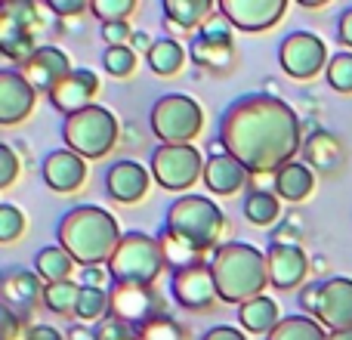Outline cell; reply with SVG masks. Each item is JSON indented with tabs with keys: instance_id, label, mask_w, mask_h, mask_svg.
Masks as SVG:
<instances>
[{
	"instance_id": "1",
	"label": "cell",
	"mask_w": 352,
	"mask_h": 340,
	"mask_svg": "<svg viewBox=\"0 0 352 340\" xmlns=\"http://www.w3.org/2000/svg\"><path fill=\"white\" fill-rule=\"evenodd\" d=\"M219 140L250 173H278L303 149V121L285 99L250 93L223 111Z\"/></svg>"
},
{
	"instance_id": "2",
	"label": "cell",
	"mask_w": 352,
	"mask_h": 340,
	"mask_svg": "<svg viewBox=\"0 0 352 340\" xmlns=\"http://www.w3.org/2000/svg\"><path fill=\"white\" fill-rule=\"evenodd\" d=\"M59 244L74 257L80 266H102L115 257L121 244V226L105 207L96 204H78L59 220L56 229Z\"/></svg>"
},
{
	"instance_id": "3",
	"label": "cell",
	"mask_w": 352,
	"mask_h": 340,
	"mask_svg": "<svg viewBox=\"0 0 352 340\" xmlns=\"http://www.w3.org/2000/svg\"><path fill=\"white\" fill-rule=\"evenodd\" d=\"M210 273L217 281V291L223 304H248L254 297H263V288L269 285L266 254L254 244L226 242L213 251Z\"/></svg>"
},
{
	"instance_id": "4",
	"label": "cell",
	"mask_w": 352,
	"mask_h": 340,
	"mask_svg": "<svg viewBox=\"0 0 352 340\" xmlns=\"http://www.w3.org/2000/svg\"><path fill=\"white\" fill-rule=\"evenodd\" d=\"M176 238L192 244L198 254L210 248H219V235L226 229V217L217 207V201L204 198V195H182L167 211V226Z\"/></svg>"
},
{
	"instance_id": "5",
	"label": "cell",
	"mask_w": 352,
	"mask_h": 340,
	"mask_svg": "<svg viewBox=\"0 0 352 340\" xmlns=\"http://www.w3.org/2000/svg\"><path fill=\"white\" fill-rule=\"evenodd\" d=\"M167 260L161 242L146 232H124L115 257L109 260V275L118 285H155Z\"/></svg>"
},
{
	"instance_id": "6",
	"label": "cell",
	"mask_w": 352,
	"mask_h": 340,
	"mask_svg": "<svg viewBox=\"0 0 352 340\" xmlns=\"http://www.w3.org/2000/svg\"><path fill=\"white\" fill-rule=\"evenodd\" d=\"M118 134L121 124L105 105H90L78 115H68L62 124V140L80 158H105L115 149Z\"/></svg>"
},
{
	"instance_id": "7",
	"label": "cell",
	"mask_w": 352,
	"mask_h": 340,
	"mask_svg": "<svg viewBox=\"0 0 352 340\" xmlns=\"http://www.w3.org/2000/svg\"><path fill=\"white\" fill-rule=\"evenodd\" d=\"M152 134L161 146H192V140L204 130V111L198 99L186 93H167L152 105Z\"/></svg>"
},
{
	"instance_id": "8",
	"label": "cell",
	"mask_w": 352,
	"mask_h": 340,
	"mask_svg": "<svg viewBox=\"0 0 352 340\" xmlns=\"http://www.w3.org/2000/svg\"><path fill=\"white\" fill-rule=\"evenodd\" d=\"M207 161L195 146H158L152 152V176L167 192H186L204 176Z\"/></svg>"
},
{
	"instance_id": "9",
	"label": "cell",
	"mask_w": 352,
	"mask_h": 340,
	"mask_svg": "<svg viewBox=\"0 0 352 340\" xmlns=\"http://www.w3.org/2000/svg\"><path fill=\"white\" fill-rule=\"evenodd\" d=\"M155 316H164V300L155 294L152 285H118V281H111L109 319L140 331Z\"/></svg>"
},
{
	"instance_id": "10",
	"label": "cell",
	"mask_w": 352,
	"mask_h": 340,
	"mask_svg": "<svg viewBox=\"0 0 352 340\" xmlns=\"http://www.w3.org/2000/svg\"><path fill=\"white\" fill-rule=\"evenodd\" d=\"M278 62L281 72L291 74L294 81H309L316 74H322V68H328V47L318 34L312 31H294L281 41L278 47Z\"/></svg>"
},
{
	"instance_id": "11",
	"label": "cell",
	"mask_w": 352,
	"mask_h": 340,
	"mask_svg": "<svg viewBox=\"0 0 352 340\" xmlns=\"http://www.w3.org/2000/svg\"><path fill=\"white\" fill-rule=\"evenodd\" d=\"M170 294L182 310H210V306L219 300L210 263H195V266L173 273Z\"/></svg>"
},
{
	"instance_id": "12",
	"label": "cell",
	"mask_w": 352,
	"mask_h": 340,
	"mask_svg": "<svg viewBox=\"0 0 352 340\" xmlns=\"http://www.w3.org/2000/svg\"><path fill=\"white\" fill-rule=\"evenodd\" d=\"M217 10L232 22V28L256 34L266 31L287 12V0H219Z\"/></svg>"
},
{
	"instance_id": "13",
	"label": "cell",
	"mask_w": 352,
	"mask_h": 340,
	"mask_svg": "<svg viewBox=\"0 0 352 340\" xmlns=\"http://www.w3.org/2000/svg\"><path fill=\"white\" fill-rule=\"evenodd\" d=\"M99 93V74L90 72V68H74L68 78H62L53 90L47 93L50 96V105L62 115H78V111L90 109V99Z\"/></svg>"
},
{
	"instance_id": "14",
	"label": "cell",
	"mask_w": 352,
	"mask_h": 340,
	"mask_svg": "<svg viewBox=\"0 0 352 340\" xmlns=\"http://www.w3.org/2000/svg\"><path fill=\"white\" fill-rule=\"evenodd\" d=\"M316 319L331 331H349L352 328V279L334 275V279L322 281Z\"/></svg>"
},
{
	"instance_id": "15",
	"label": "cell",
	"mask_w": 352,
	"mask_h": 340,
	"mask_svg": "<svg viewBox=\"0 0 352 340\" xmlns=\"http://www.w3.org/2000/svg\"><path fill=\"white\" fill-rule=\"evenodd\" d=\"M37 103V90L22 78V72L3 68L0 72V124L12 127V124L25 121Z\"/></svg>"
},
{
	"instance_id": "16",
	"label": "cell",
	"mask_w": 352,
	"mask_h": 340,
	"mask_svg": "<svg viewBox=\"0 0 352 340\" xmlns=\"http://www.w3.org/2000/svg\"><path fill=\"white\" fill-rule=\"evenodd\" d=\"M266 266H269V281L278 291H291L309 273V257H306V251L300 244H269Z\"/></svg>"
},
{
	"instance_id": "17",
	"label": "cell",
	"mask_w": 352,
	"mask_h": 340,
	"mask_svg": "<svg viewBox=\"0 0 352 340\" xmlns=\"http://www.w3.org/2000/svg\"><path fill=\"white\" fill-rule=\"evenodd\" d=\"M68 74H72V62H68V56L59 47H37V53L22 65V78L34 90H43V93H50Z\"/></svg>"
},
{
	"instance_id": "18",
	"label": "cell",
	"mask_w": 352,
	"mask_h": 340,
	"mask_svg": "<svg viewBox=\"0 0 352 340\" xmlns=\"http://www.w3.org/2000/svg\"><path fill=\"white\" fill-rule=\"evenodd\" d=\"M148 170L140 161H118L105 173V192L121 204H133V201L146 198L148 192Z\"/></svg>"
},
{
	"instance_id": "19",
	"label": "cell",
	"mask_w": 352,
	"mask_h": 340,
	"mask_svg": "<svg viewBox=\"0 0 352 340\" xmlns=\"http://www.w3.org/2000/svg\"><path fill=\"white\" fill-rule=\"evenodd\" d=\"M87 180V164L78 152L72 149H59V152H50L43 161V182H47L53 192H74L80 189Z\"/></svg>"
},
{
	"instance_id": "20",
	"label": "cell",
	"mask_w": 352,
	"mask_h": 340,
	"mask_svg": "<svg viewBox=\"0 0 352 340\" xmlns=\"http://www.w3.org/2000/svg\"><path fill=\"white\" fill-rule=\"evenodd\" d=\"M0 294H3V306L19 312H31L37 304H43L41 275L28 273V269H6L3 281H0Z\"/></svg>"
},
{
	"instance_id": "21",
	"label": "cell",
	"mask_w": 352,
	"mask_h": 340,
	"mask_svg": "<svg viewBox=\"0 0 352 340\" xmlns=\"http://www.w3.org/2000/svg\"><path fill=\"white\" fill-rule=\"evenodd\" d=\"M250 180V170L235 161L232 155H217V158H207L204 167V182L213 195H235L244 189V182Z\"/></svg>"
},
{
	"instance_id": "22",
	"label": "cell",
	"mask_w": 352,
	"mask_h": 340,
	"mask_svg": "<svg viewBox=\"0 0 352 340\" xmlns=\"http://www.w3.org/2000/svg\"><path fill=\"white\" fill-rule=\"evenodd\" d=\"M272 189L278 198L297 204V201H303L312 195V189H316V173H312L306 164H300V161H291V164H285L272 176Z\"/></svg>"
},
{
	"instance_id": "23",
	"label": "cell",
	"mask_w": 352,
	"mask_h": 340,
	"mask_svg": "<svg viewBox=\"0 0 352 340\" xmlns=\"http://www.w3.org/2000/svg\"><path fill=\"white\" fill-rule=\"evenodd\" d=\"M238 322L250 334H272V328L281 322L278 319V304L272 297H254L238 310Z\"/></svg>"
},
{
	"instance_id": "24",
	"label": "cell",
	"mask_w": 352,
	"mask_h": 340,
	"mask_svg": "<svg viewBox=\"0 0 352 340\" xmlns=\"http://www.w3.org/2000/svg\"><path fill=\"white\" fill-rule=\"evenodd\" d=\"M192 59H195V65H201V68L226 72V68L232 65V59H235V47H232V41L198 34L192 41Z\"/></svg>"
},
{
	"instance_id": "25",
	"label": "cell",
	"mask_w": 352,
	"mask_h": 340,
	"mask_svg": "<svg viewBox=\"0 0 352 340\" xmlns=\"http://www.w3.org/2000/svg\"><path fill=\"white\" fill-rule=\"evenodd\" d=\"M34 273L41 275L47 285H56V281H72L74 257L68 254L62 244H47V248L34 257Z\"/></svg>"
},
{
	"instance_id": "26",
	"label": "cell",
	"mask_w": 352,
	"mask_h": 340,
	"mask_svg": "<svg viewBox=\"0 0 352 340\" xmlns=\"http://www.w3.org/2000/svg\"><path fill=\"white\" fill-rule=\"evenodd\" d=\"M303 152H306V161H309L312 167H318L322 173L337 170V167H340V161H343L340 140H337L334 134H328V130H316V134L306 140Z\"/></svg>"
},
{
	"instance_id": "27",
	"label": "cell",
	"mask_w": 352,
	"mask_h": 340,
	"mask_svg": "<svg viewBox=\"0 0 352 340\" xmlns=\"http://www.w3.org/2000/svg\"><path fill=\"white\" fill-rule=\"evenodd\" d=\"M161 10H164L167 22L179 25V28H195V25H204L207 19L213 16V10L217 6L210 3V0H164L161 3Z\"/></svg>"
},
{
	"instance_id": "28",
	"label": "cell",
	"mask_w": 352,
	"mask_h": 340,
	"mask_svg": "<svg viewBox=\"0 0 352 340\" xmlns=\"http://www.w3.org/2000/svg\"><path fill=\"white\" fill-rule=\"evenodd\" d=\"M266 340H328V334H324V325L316 316L300 312V316L281 319L272 328V334H266Z\"/></svg>"
},
{
	"instance_id": "29",
	"label": "cell",
	"mask_w": 352,
	"mask_h": 340,
	"mask_svg": "<svg viewBox=\"0 0 352 340\" xmlns=\"http://www.w3.org/2000/svg\"><path fill=\"white\" fill-rule=\"evenodd\" d=\"M0 53H3L6 59H16V62H22L25 65V62L37 53L31 31H25L22 25L3 19V25H0Z\"/></svg>"
},
{
	"instance_id": "30",
	"label": "cell",
	"mask_w": 352,
	"mask_h": 340,
	"mask_svg": "<svg viewBox=\"0 0 352 340\" xmlns=\"http://www.w3.org/2000/svg\"><path fill=\"white\" fill-rule=\"evenodd\" d=\"M182 62H186V50H182L173 37H158L152 53H148V68H152L155 74H161V78L176 74L182 68Z\"/></svg>"
},
{
	"instance_id": "31",
	"label": "cell",
	"mask_w": 352,
	"mask_h": 340,
	"mask_svg": "<svg viewBox=\"0 0 352 340\" xmlns=\"http://www.w3.org/2000/svg\"><path fill=\"white\" fill-rule=\"evenodd\" d=\"M281 207H278V195L263 192V189H254V192L244 198V217L254 226H272L278 220Z\"/></svg>"
},
{
	"instance_id": "32",
	"label": "cell",
	"mask_w": 352,
	"mask_h": 340,
	"mask_svg": "<svg viewBox=\"0 0 352 340\" xmlns=\"http://www.w3.org/2000/svg\"><path fill=\"white\" fill-rule=\"evenodd\" d=\"M158 242H161V251H164L167 266H170L173 273H179V269H188V266H195V263H201V254H198V251H195L192 244H186L182 238H176L170 229L161 232Z\"/></svg>"
},
{
	"instance_id": "33",
	"label": "cell",
	"mask_w": 352,
	"mask_h": 340,
	"mask_svg": "<svg viewBox=\"0 0 352 340\" xmlns=\"http://www.w3.org/2000/svg\"><path fill=\"white\" fill-rule=\"evenodd\" d=\"M78 300H80V285L74 281H56V285L43 288V306L56 316H68L78 312Z\"/></svg>"
},
{
	"instance_id": "34",
	"label": "cell",
	"mask_w": 352,
	"mask_h": 340,
	"mask_svg": "<svg viewBox=\"0 0 352 340\" xmlns=\"http://www.w3.org/2000/svg\"><path fill=\"white\" fill-rule=\"evenodd\" d=\"M74 316L80 322H102L109 319V291L102 288H80V300H78V312Z\"/></svg>"
},
{
	"instance_id": "35",
	"label": "cell",
	"mask_w": 352,
	"mask_h": 340,
	"mask_svg": "<svg viewBox=\"0 0 352 340\" xmlns=\"http://www.w3.org/2000/svg\"><path fill=\"white\" fill-rule=\"evenodd\" d=\"M324 78H328V84L334 87L337 93H352V53H349V50L337 53L334 59L328 62Z\"/></svg>"
},
{
	"instance_id": "36",
	"label": "cell",
	"mask_w": 352,
	"mask_h": 340,
	"mask_svg": "<svg viewBox=\"0 0 352 340\" xmlns=\"http://www.w3.org/2000/svg\"><path fill=\"white\" fill-rule=\"evenodd\" d=\"M102 65L111 78H127L136 68V53L133 47H109L102 53Z\"/></svg>"
},
{
	"instance_id": "37",
	"label": "cell",
	"mask_w": 352,
	"mask_h": 340,
	"mask_svg": "<svg viewBox=\"0 0 352 340\" xmlns=\"http://www.w3.org/2000/svg\"><path fill=\"white\" fill-rule=\"evenodd\" d=\"M90 10L102 25L127 22V16L136 10V0H93Z\"/></svg>"
},
{
	"instance_id": "38",
	"label": "cell",
	"mask_w": 352,
	"mask_h": 340,
	"mask_svg": "<svg viewBox=\"0 0 352 340\" xmlns=\"http://www.w3.org/2000/svg\"><path fill=\"white\" fill-rule=\"evenodd\" d=\"M140 340H186V331L179 328L176 319H170L164 312V316H155L148 325H142Z\"/></svg>"
},
{
	"instance_id": "39",
	"label": "cell",
	"mask_w": 352,
	"mask_h": 340,
	"mask_svg": "<svg viewBox=\"0 0 352 340\" xmlns=\"http://www.w3.org/2000/svg\"><path fill=\"white\" fill-rule=\"evenodd\" d=\"M25 226H28V220H25V213L19 211L16 204H10V201H3V204H0V242H3V244L16 242V238L25 232Z\"/></svg>"
},
{
	"instance_id": "40",
	"label": "cell",
	"mask_w": 352,
	"mask_h": 340,
	"mask_svg": "<svg viewBox=\"0 0 352 340\" xmlns=\"http://www.w3.org/2000/svg\"><path fill=\"white\" fill-rule=\"evenodd\" d=\"M3 19H10V22L22 25L25 31H31L37 25V10L34 3H25V0H16V3H6L3 6Z\"/></svg>"
},
{
	"instance_id": "41",
	"label": "cell",
	"mask_w": 352,
	"mask_h": 340,
	"mask_svg": "<svg viewBox=\"0 0 352 340\" xmlns=\"http://www.w3.org/2000/svg\"><path fill=\"white\" fill-rule=\"evenodd\" d=\"M96 337L99 340H140V331L124 322H115V319H102L96 328Z\"/></svg>"
},
{
	"instance_id": "42",
	"label": "cell",
	"mask_w": 352,
	"mask_h": 340,
	"mask_svg": "<svg viewBox=\"0 0 352 340\" xmlns=\"http://www.w3.org/2000/svg\"><path fill=\"white\" fill-rule=\"evenodd\" d=\"M19 176V158L12 152L10 142H0V189L12 186V180Z\"/></svg>"
},
{
	"instance_id": "43",
	"label": "cell",
	"mask_w": 352,
	"mask_h": 340,
	"mask_svg": "<svg viewBox=\"0 0 352 340\" xmlns=\"http://www.w3.org/2000/svg\"><path fill=\"white\" fill-rule=\"evenodd\" d=\"M102 41L109 43V47H130V41H133V31H130L127 22L102 25Z\"/></svg>"
},
{
	"instance_id": "44",
	"label": "cell",
	"mask_w": 352,
	"mask_h": 340,
	"mask_svg": "<svg viewBox=\"0 0 352 340\" xmlns=\"http://www.w3.org/2000/svg\"><path fill=\"white\" fill-rule=\"evenodd\" d=\"M201 34L204 37H219V41H232V22L217 10V16H210L201 25Z\"/></svg>"
},
{
	"instance_id": "45",
	"label": "cell",
	"mask_w": 352,
	"mask_h": 340,
	"mask_svg": "<svg viewBox=\"0 0 352 340\" xmlns=\"http://www.w3.org/2000/svg\"><path fill=\"white\" fill-rule=\"evenodd\" d=\"M300 220L291 217L285 226H278V229L272 232V244H300V229H297Z\"/></svg>"
},
{
	"instance_id": "46",
	"label": "cell",
	"mask_w": 352,
	"mask_h": 340,
	"mask_svg": "<svg viewBox=\"0 0 352 340\" xmlns=\"http://www.w3.org/2000/svg\"><path fill=\"white\" fill-rule=\"evenodd\" d=\"M109 269L102 266H84V273H80V288H102L105 291V281H109Z\"/></svg>"
},
{
	"instance_id": "47",
	"label": "cell",
	"mask_w": 352,
	"mask_h": 340,
	"mask_svg": "<svg viewBox=\"0 0 352 340\" xmlns=\"http://www.w3.org/2000/svg\"><path fill=\"white\" fill-rule=\"evenodd\" d=\"M50 12H56L59 19H65V16H80V12L87 10V3L84 0H50Z\"/></svg>"
},
{
	"instance_id": "48",
	"label": "cell",
	"mask_w": 352,
	"mask_h": 340,
	"mask_svg": "<svg viewBox=\"0 0 352 340\" xmlns=\"http://www.w3.org/2000/svg\"><path fill=\"white\" fill-rule=\"evenodd\" d=\"M337 37H340V43L346 50H352V6L340 12V22H337Z\"/></svg>"
},
{
	"instance_id": "49",
	"label": "cell",
	"mask_w": 352,
	"mask_h": 340,
	"mask_svg": "<svg viewBox=\"0 0 352 340\" xmlns=\"http://www.w3.org/2000/svg\"><path fill=\"white\" fill-rule=\"evenodd\" d=\"M201 340H248V334L238 328H229V325H217V328H210Z\"/></svg>"
},
{
	"instance_id": "50",
	"label": "cell",
	"mask_w": 352,
	"mask_h": 340,
	"mask_svg": "<svg viewBox=\"0 0 352 340\" xmlns=\"http://www.w3.org/2000/svg\"><path fill=\"white\" fill-rule=\"evenodd\" d=\"M0 325H3V340H16L19 316L10 310V306H3V310H0Z\"/></svg>"
},
{
	"instance_id": "51",
	"label": "cell",
	"mask_w": 352,
	"mask_h": 340,
	"mask_svg": "<svg viewBox=\"0 0 352 340\" xmlns=\"http://www.w3.org/2000/svg\"><path fill=\"white\" fill-rule=\"evenodd\" d=\"M25 340H62V334L53 328V325H31Z\"/></svg>"
},
{
	"instance_id": "52",
	"label": "cell",
	"mask_w": 352,
	"mask_h": 340,
	"mask_svg": "<svg viewBox=\"0 0 352 340\" xmlns=\"http://www.w3.org/2000/svg\"><path fill=\"white\" fill-rule=\"evenodd\" d=\"M318 294H322V281H318V285H309L303 291V297H300L303 300V310H309L312 316H316V306H318Z\"/></svg>"
},
{
	"instance_id": "53",
	"label": "cell",
	"mask_w": 352,
	"mask_h": 340,
	"mask_svg": "<svg viewBox=\"0 0 352 340\" xmlns=\"http://www.w3.org/2000/svg\"><path fill=\"white\" fill-rule=\"evenodd\" d=\"M130 47H133V53L136 50H142V53H152V47H155V41H148V34L146 31H133V41H130Z\"/></svg>"
},
{
	"instance_id": "54",
	"label": "cell",
	"mask_w": 352,
	"mask_h": 340,
	"mask_svg": "<svg viewBox=\"0 0 352 340\" xmlns=\"http://www.w3.org/2000/svg\"><path fill=\"white\" fill-rule=\"evenodd\" d=\"M68 340H99L96 337V328H87V325H74L68 331Z\"/></svg>"
},
{
	"instance_id": "55",
	"label": "cell",
	"mask_w": 352,
	"mask_h": 340,
	"mask_svg": "<svg viewBox=\"0 0 352 340\" xmlns=\"http://www.w3.org/2000/svg\"><path fill=\"white\" fill-rule=\"evenodd\" d=\"M328 340H352V328L349 331H331Z\"/></svg>"
},
{
	"instance_id": "56",
	"label": "cell",
	"mask_w": 352,
	"mask_h": 340,
	"mask_svg": "<svg viewBox=\"0 0 352 340\" xmlns=\"http://www.w3.org/2000/svg\"><path fill=\"white\" fill-rule=\"evenodd\" d=\"M303 6H322V3H328V0H300Z\"/></svg>"
}]
</instances>
